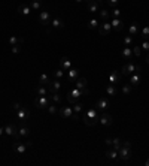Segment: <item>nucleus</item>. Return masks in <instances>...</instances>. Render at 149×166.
Instances as JSON below:
<instances>
[{"label": "nucleus", "instance_id": "obj_1", "mask_svg": "<svg viewBox=\"0 0 149 166\" xmlns=\"http://www.w3.org/2000/svg\"><path fill=\"white\" fill-rule=\"evenodd\" d=\"M82 120H84V123L89 127H93V126L97 124V121H99V114H97V109L95 108H89L84 112V115H82Z\"/></svg>", "mask_w": 149, "mask_h": 166}, {"label": "nucleus", "instance_id": "obj_2", "mask_svg": "<svg viewBox=\"0 0 149 166\" xmlns=\"http://www.w3.org/2000/svg\"><path fill=\"white\" fill-rule=\"evenodd\" d=\"M85 94H89V90L87 87H85V88H76V87H74L73 90L67 94V102L69 103H76V102L81 99V96H85Z\"/></svg>", "mask_w": 149, "mask_h": 166}, {"label": "nucleus", "instance_id": "obj_3", "mask_svg": "<svg viewBox=\"0 0 149 166\" xmlns=\"http://www.w3.org/2000/svg\"><path fill=\"white\" fill-rule=\"evenodd\" d=\"M140 70H142V68H140L139 64H134V63L128 62L127 64H124V66H122L121 72H122V75H124V76H130L131 73H134V72H140Z\"/></svg>", "mask_w": 149, "mask_h": 166}, {"label": "nucleus", "instance_id": "obj_4", "mask_svg": "<svg viewBox=\"0 0 149 166\" xmlns=\"http://www.w3.org/2000/svg\"><path fill=\"white\" fill-rule=\"evenodd\" d=\"M33 103L36 108H39V109H46L49 103H51V97L49 96H37L36 99L33 100Z\"/></svg>", "mask_w": 149, "mask_h": 166}, {"label": "nucleus", "instance_id": "obj_5", "mask_svg": "<svg viewBox=\"0 0 149 166\" xmlns=\"http://www.w3.org/2000/svg\"><path fill=\"white\" fill-rule=\"evenodd\" d=\"M131 156H133V150H131V147H127L122 144V147L118 150V157L124 162H127V160L131 159Z\"/></svg>", "mask_w": 149, "mask_h": 166}, {"label": "nucleus", "instance_id": "obj_6", "mask_svg": "<svg viewBox=\"0 0 149 166\" xmlns=\"http://www.w3.org/2000/svg\"><path fill=\"white\" fill-rule=\"evenodd\" d=\"M5 133H6L7 136H11V138H14L15 141H20L21 135L18 133V127L12 123H9V124L5 126Z\"/></svg>", "mask_w": 149, "mask_h": 166}, {"label": "nucleus", "instance_id": "obj_7", "mask_svg": "<svg viewBox=\"0 0 149 166\" xmlns=\"http://www.w3.org/2000/svg\"><path fill=\"white\" fill-rule=\"evenodd\" d=\"M109 106H110V102H109L108 97H100V99L95 102V109H97V111H102V112H104V111L108 109Z\"/></svg>", "mask_w": 149, "mask_h": 166}, {"label": "nucleus", "instance_id": "obj_8", "mask_svg": "<svg viewBox=\"0 0 149 166\" xmlns=\"http://www.w3.org/2000/svg\"><path fill=\"white\" fill-rule=\"evenodd\" d=\"M85 3H87V11H88V12H91V14H99V11H100V3H99V2H95V0H87Z\"/></svg>", "mask_w": 149, "mask_h": 166}, {"label": "nucleus", "instance_id": "obj_9", "mask_svg": "<svg viewBox=\"0 0 149 166\" xmlns=\"http://www.w3.org/2000/svg\"><path fill=\"white\" fill-rule=\"evenodd\" d=\"M12 148H14V151L17 153L18 156H24V153L27 151L28 145H27V144H22V142H20V141H15Z\"/></svg>", "mask_w": 149, "mask_h": 166}, {"label": "nucleus", "instance_id": "obj_10", "mask_svg": "<svg viewBox=\"0 0 149 166\" xmlns=\"http://www.w3.org/2000/svg\"><path fill=\"white\" fill-rule=\"evenodd\" d=\"M99 33H100V36H108L109 33H110V30H112V26H110V23L109 21H103L102 24L99 26Z\"/></svg>", "mask_w": 149, "mask_h": 166}, {"label": "nucleus", "instance_id": "obj_11", "mask_svg": "<svg viewBox=\"0 0 149 166\" xmlns=\"http://www.w3.org/2000/svg\"><path fill=\"white\" fill-rule=\"evenodd\" d=\"M15 115H17V118H18V120L21 121V124H24V121H26V120L30 117V111H28L26 106H21V109L18 111Z\"/></svg>", "mask_w": 149, "mask_h": 166}, {"label": "nucleus", "instance_id": "obj_12", "mask_svg": "<svg viewBox=\"0 0 149 166\" xmlns=\"http://www.w3.org/2000/svg\"><path fill=\"white\" fill-rule=\"evenodd\" d=\"M99 121H100V124L104 126V127H110V126H112V123H113L112 115H110V114H106V112H103L102 115L99 117Z\"/></svg>", "mask_w": 149, "mask_h": 166}, {"label": "nucleus", "instance_id": "obj_13", "mask_svg": "<svg viewBox=\"0 0 149 166\" xmlns=\"http://www.w3.org/2000/svg\"><path fill=\"white\" fill-rule=\"evenodd\" d=\"M39 23L43 24V26H49L51 24V14L48 12V11H41L39 12Z\"/></svg>", "mask_w": 149, "mask_h": 166}, {"label": "nucleus", "instance_id": "obj_14", "mask_svg": "<svg viewBox=\"0 0 149 166\" xmlns=\"http://www.w3.org/2000/svg\"><path fill=\"white\" fill-rule=\"evenodd\" d=\"M58 114H60L63 118H72L73 117V108H72V106H63V108H58Z\"/></svg>", "mask_w": 149, "mask_h": 166}, {"label": "nucleus", "instance_id": "obj_15", "mask_svg": "<svg viewBox=\"0 0 149 166\" xmlns=\"http://www.w3.org/2000/svg\"><path fill=\"white\" fill-rule=\"evenodd\" d=\"M110 26L115 32H121L122 27H124V23H122V18H110Z\"/></svg>", "mask_w": 149, "mask_h": 166}, {"label": "nucleus", "instance_id": "obj_16", "mask_svg": "<svg viewBox=\"0 0 149 166\" xmlns=\"http://www.w3.org/2000/svg\"><path fill=\"white\" fill-rule=\"evenodd\" d=\"M60 88H61L60 79H54V81H51V83L48 84V90H49V93H58Z\"/></svg>", "mask_w": 149, "mask_h": 166}, {"label": "nucleus", "instance_id": "obj_17", "mask_svg": "<svg viewBox=\"0 0 149 166\" xmlns=\"http://www.w3.org/2000/svg\"><path fill=\"white\" fill-rule=\"evenodd\" d=\"M119 81H121V73H119L118 70H112V72L109 73V84L116 85Z\"/></svg>", "mask_w": 149, "mask_h": 166}, {"label": "nucleus", "instance_id": "obj_18", "mask_svg": "<svg viewBox=\"0 0 149 166\" xmlns=\"http://www.w3.org/2000/svg\"><path fill=\"white\" fill-rule=\"evenodd\" d=\"M51 27L57 28V30H63V28H64V21L61 20L60 17H54V18L51 20Z\"/></svg>", "mask_w": 149, "mask_h": 166}, {"label": "nucleus", "instance_id": "obj_19", "mask_svg": "<svg viewBox=\"0 0 149 166\" xmlns=\"http://www.w3.org/2000/svg\"><path fill=\"white\" fill-rule=\"evenodd\" d=\"M60 68L64 72H67L69 69H72V60L69 57H61L60 58Z\"/></svg>", "mask_w": 149, "mask_h": 166}, {"label": "nucleus", "instance_id": "obj_20", "mask_svg": "<svg viewBox=\"0 0 149 166\" xmlns=\"http://www.w3.org/2000/svg\"><path fill=\"white\" fill-rule=\"evenodd\" d=\"M121 55H122L124 60H128L130 62V60L134 57V54H133V48H131V47H124L122 51H121Z\"/></svg>", "mask_w": 149, "mask_h": 166}, {"label": "nucleus", "instance_id": "obj_21", "mask_svg": "<svg viewBox=\"0 0 149 166\" xmlns=\"http://www.w3.org/2000/svg\"><path fill=\"white\" fill-rule=\"evenodd\" d=\"M30 12H31V8L27 3H21L20 6H18V14L22 15V17H28Z\"/></svg>", "mask_w": 149, "mask_h": 166}, {"label": "nucleus", "instance_id": "obj_22", "mask_svg": "<svg viewBox=\"0 0 149 166\" xmlns=\"http://www.w3.org/2000/svg\"><path fill=\"white\" fill-rule=\"evenodd\" d=\"M140 83H142V75H140L139 72H134V73L130 75V84H131L133 87H137Z\"/></svg>", "mask_w": 149, "mask_h": 166}, {"label": "nucleus", "instance_id": "obj_23", "mask_svg": "<svg viewBox=\"0 0 149 166\" xmlns=\"http://www.w3.org/2000/svg\"><path fill=\"white\" fill-rule=\"evenodd\" d=\"M34 91H36L37 96H48L49 94V90L46 88V85H41V84L34 88Z\"/></svg>", "mask_w": 149, "mask_h": 166}, {"label": "nucleus", "instance_id": "obj_24", "mask_svg": "<svg viewBox=\"0 0 149 166\" xmlns=\"http://www.w3.org/2000/svg\"><path fill=\"white\" fill-rule=\"evenodd\" d=\"M79 78V70L78 69H69L67 70V79L72 83V81H76Z\"/></svg>", "mask_w": 149, "mask_h": 166}, {"label": "nucleus", "instance_id": "obj_25", "mask_svg": "<svg viewBox=\"0 0 149 166\" xmlns=\"http://www.w3.org/2000/svg\"><path fill=\"white\" fill-rule=\"evenodd\" d=\"M140 32V27H139V23H131V26L128 27V35L131 36H137V33Z\"/></svg>", "mask_w": 149, "mask_h": 166}, {"label": "nucleus", "instance_id": "obj_26", "mask_svg": "<svg viewBox=\"0 0 149 166\" xmlns=\"http://www.w3.org/2000/svg\"><path fill=\"white\" fill-rule=\"evenodd\" d=\"M49 83H51V78H49L48 73L43 72V73L39 75V84H41V85H46V87H48V84H49Z\"/></svg>", "mask_w": 149, "mask_h": 166}, {"label": "nucleus", "instance_id": "obj_27", "mask_svg": "<svg viewBox=\"0 0 149 166\" xmlns=\"http://www.w3.org/2000/svg\"><path fill=\"white\" fill-rule=\"evenodd\" d=\"M106 94H108V96H110V97L116 96V94H118V88H116L113 84H109L108 87H106Z\"/></svg>", "mask_w": 149, "mask_h": 166}, {"label": "nucleus", "instance_id": "obj_28", "mask_svg": "<svg viewBox=\"0 0 149 166\" xmlns=\"http://www.w3.org/2000/svg\"><path fill=\"white\" fill-rule=\"evenodd\" d=\"M7 42H9V45H11V47H14V45H20V43H22L24 39H22V38H18V36H11Z\"/></svg>", "mask_w": 149, "mask_h": 166}, {"label": "nucleus", "instance_id": "obj_29", "mask_svg": "<svg viewBox=\"0 0 149 166\" xmlns=\"http://www.w3.org/2000/svg\"><path fill=\"white\" fill-rule=\"evenodd\" d=\"M133 42H134V36L131 35H127L122 38V43H124V47H131L133 45Z\"/></svg>", "mask_w": 149, "mask_h": 166}, {"label": "nucleus", "instance_id": "obj_30", "mask_svg": "<svg viewBox=\"0 0 149 166\" xmlns=\"http://www.w3.org/2000/svg\"><path fill=\"white\" fill-rule=\"evenodd\" d=\"M87 78H78L76 79V83H74V87L76 88H85L87 87Z\"/></svg>", "mask_w": 149, "mask_h": 166}, {"label": "nucleus", "instance_id": "obj_31", "mask_svg": "<svg viewBox=\"0 0 149 166\" xmlns=\"http://www.w3.org/2000/svg\"><path fill=\"white\" fill-rule=\"evenodd\" d=\"M99 18L103 21H108L109 18H110V12L106 11V9H100V11H99Z\"/></svg>", "mask_w": 149, "mask_h": 166}, {"label": "nucleus", "instance_id": "obj_32", "mask_svg": "<svg viewBox=\"0 0 149 166\" xmlns=\"http://www.w3.org/2000/svg\"><path fill=\"white\" fill-rule=\"evenodd\" d=\"M106 157L110 159V160H116L118 159V151H116L115 148H110V150L106 151Z\"/></svg>", "mask_w": 149, "mask_h": 166}, {"label": "nucleus", "instance_id": "obj_33", "mask_svg": "<svg viewBox=\"0 0 149 166\" xmlns=\"http://www.w3.org/2000/svg\"><path fill=\"white\" fill-rule=\"evenodd\" d=\"M87 26H88V28H91V30H95V28H99V18H91V20L87 23Z\"/></svg>", "mask_w": 149, "mask_h": 166}, {"label": "nucleus", "instance_id": "obj_34", "mask_svg": "<svg viewBox=\"0 0 149 166\" xmlns=\"http://www.w3.org/2000/svg\"><path fill=\"white\" fill-rule=\"evenodd\" d=\"M110 17H112V18H122V11L118 6L113 8V9L110 11Z\"/></svg>", "mask_w": 149, "mask_h": 166}, {"label": "nucleus", "instance_id": "obj_35", "mask_svg": "<svg viewBox=\"0 0 149 166\" xmlns=\"http://www.w3.org/2000/svg\"><path fill=\"white\" fill-rule=\"evenodd\" d=\"M18 133L21 135V138H22V136H28V135H30V129H28L26 124H21V127L18 129Z\"/></svg>", "mask_w": 149, "mask_h": 166}, {"label": "nucleus", "instance_id": "obj_36", "mask_svg": "<svg viewBox=\"0 0 149 166\" xmlns=\"http://www.w3.org/2000/svg\"><path fill=\"white\" fill-rule=\"evenodd\" d=\"M49 94H51V96H49L51 97V102H54L55 105L60 103L61 100H63V97L60 96V93H49Z\"/></svg>", "mask_w": 149, "mask_h": 166}, {"label": "nucleus", "instance_id": "obj_37", "mask_svg": "<svg viewBox=\"0 0 149 166\" xmlns=\"http://www.w3.org/2000/svg\"><path fill=\"white\" fill-rule=\"evenodd\" d=\"M30 8L33 11H39V9H42V2L41 0H31L30 2Z\"/></svg>", "mask_w": 149, "mask_h": 166}, {"label": "nucleus", "instance_id": "obj_38", "mask_svg": "<svg viewBox=\"0 0 149 166\" xmlns=\"http://www.w3.org/2000/svg\"><path fill=\"white\" fill-rule=\"evenodd\" d=\"M121 147H122V141H121V139H119V138H113V139H112V148H115L116 151H118Z\"/></svg>", "mask_w": 149, "mask_h": 166}, {"label": "nucleus", "instance_id": "obj_39", "mask_svg": "<svg viewBox=\"0 0 149 166\" xmlns=\"http://www.w3.org/2000/svg\"><path fill=\"white\" fill-rule=\"evenodd\" d=\"M131 90H133V85L131 84H125V85H122V94H125V96H128L130 93H131Z\"/></svg>", "mask_w": 149, "mask_h": 166}, {"label": "nucleus", "instance_id": "obj_40", "mask_svg": "<svg viewBox=\"0 0 149 166\" xmlns=\"http://www.w3.org/2000/svg\"><path fill=\"white\" fill-rule=\"evenodd\" d=\"M46 111L51 114V115H54V114H57V112H58V106H57L55 103H49V106L46 108Z\"/></svg>", "mask_w": 149, "mask_h": 166}, {"label": "nucleus", "instance_id": "obj_41", "mask_svg": "<svg viewBox=\"0 0 149 166\" xmlns=\"http://www.w3.org/2000/svg\"><path fill=\"white\" fill-rule=\"evenodd\" d=\"M140 36H142L143 39H149V24H146V26L140 30Z\"/></svg>", "mask_w": 149, "mask_h": 166}, {"label": "nucleus", "instance_id": "obj_42", "mask_svg": "<svg viewBox=\"0 0 149 166\" xmlns=\"http://www.w3.org/2000/svg\"><path fill=\"white\" fill-rule=\"evenodd\" d=\"M73 108V112H76V114H79L82 109H84V103H81V102H76V103L72 106Z\"/></svg>", "mask_w": 149, "mask_h": 166}, {"label": "nucleus", "instance_id": "obj_43", "mask_svg": "<svg viewBox=\"0 0 149 166\" xmlns=\"http://www.w3.org/2000/svg\"><path fill=\"white\" fill-rule=\"evenodd\" d=\"M63 75H64V70L61 69H57V70H54V78L55 79H61V78H63Z\"/></svg>", "mask_w": 149, "mask_h": 166}, {"label": "nucleus", "instance_id": "obj_44", "mask_svg": "<svg viewBox=\"0 0 149 166\" xmlns=\"http://www.w3.org/2000/svg\"><path fill=\"white\" fill-rule=\"evenodd\" d=\"M140 48L145 49V51H149V41H148V39H143L142 45H140Z\"/></svg>", "mask_w": 149, "mask_h": 166}, {"label": "nucleus", "instance_id": "obj_45", "mask_svg": "<svg viewBox=\"0 0 149 166\" xmlns=\"http://www.w3.org/2000/svg\"><path fill=\"white\" fill-rule=\"evenodd\" d=\"M11 51H12V54H20V53H21V47H20V45H14V47H11Z\"/></svg>", "mask_w": 149, "mask_h": 166}, {"label": "nucleus", "instance_id": "obj_46", "mask_svg": "<svg viewBox=\"0 0 149 166\" xmlns=\"http://www.w3.org/2000/svg\"><path fill=\"white\" fill-rule=\"evenodd\" d=\"M12 109H14V112L17 114V112L21 109V103H20V102H14V103H12Z\"/></svg>", "mask_w": 149, "mask_h": 166}, {"label": "nucleus", "instance_id": "obj_47", "mask_svg": "<svg viewBox=\"0 0 149 166\" xmlns=\"http://www.w3.org/2000/svg\"><path fill=\"white\" fill-rule=\"evenodd\" d=\"M133 54H134L136 57H139V55L142 54V48H140V47H134V48H133Z\"/></svg>", "mask_w": 149, "mask_h": 166}, {"label": "nucleus", "instance_id": "obj_48", "mask_svg": "<svg viewBox=\"0 0 149 166\" xmlns=\"http://www.w3.org/2000/svg\"><path fill=\"white\" fill-rule=\"evenodd\" d=\"M118 3H119V0H108V5L110 8H116L118 6Z\"/></svg>", "mask_w": 149, "mask_h": 166}, {"label": "nucleus", "instance_id": "obj_49", "mask_svg": "<svg viewBox=\"0 0 149 166\" xmlns=\"http://www.w3.org/2000/svg\"><path fill=\"white\" fill-rule=\"evenodd\" d=\"M104 142H106V145L112 147V138H106V139H104Z\"/></svg>", "mask_w": 149, "mask_h": 166}, {"label": "nucleus", "instance_id": "obj_50", "mask_svg": "<svg viewBox=\"0 0 149 166\" xmlns=\"http://www.w3.org/2000/svg\"><path fill=\"white\" fill-rule=\"evenodd\" d=\"M3 133H5V127H0V136H2Z\"/></svg>", "mask_w": 149, "mask_h": 166}, {"label": "nucleus", "instance_id": "obj_51", "mask_svg": "<svg viewBox=\"0 0 149 166\" xmlns=\"http://www.w3.org/2000/svg\"><path fill=\"white\" fill-rule=\"evenodd\" d=\"M74 2H76V3H85L87 0H74Z\"/></svg>", "mask_w": 149, "mask_h": 166}, {"label": "nucleus", "instance_id": "obj_52", "mask_svg": "<svg viewBox=\"0 0 149 166\" xmlns=\"http://www.w3.org/2000/svg\"><path fill=\"white\" fill-rule=\"evenodd\" d=\"M146 64H148V66H149V54L146 55Z\"/></svg>", "mask_w": 149, "mask_h": 166}, {"label": "nucleus", "instance_id": "obj_53", "mask_svg": "<svg viewBox=\"0 0 149 166\" xmlns=\"http://www.w3.org/2000/svg\"><path fill=\"white\" fill-rule=\"evenodd\" d=\"M145 165H146V166H149V159H146V162H145Z\"/></svg>", "mask_w": 149, "mask_h": 166}, {"label": "nucleus", "instance_id": "obj_54", "mask_svg": "<svg viewBox=\"0 0 149 166\" xmlns=\"http://www.w3.org/2000/svg\"><path fill=\"white\" fill-rule=\"evenodd\" d=\"M95 2H99V3H102V2H103V0H95Z\"/></svg>", "mask_w": 149, "mask_h": 166}]
</instances>
